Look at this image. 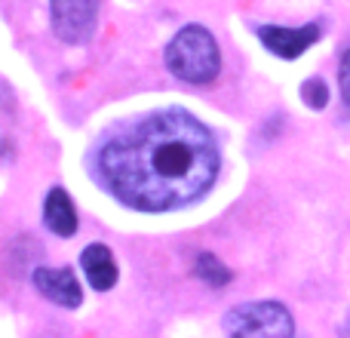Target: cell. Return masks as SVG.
I'll return each instance as SVG.
<instances>
[{"mask_svg": "<svg viewBox=\"0 0 350 338\" xmlns=\"http://www.w3.org/2000/svg\"><path fill=\"white\" fill-rule=\"evenodd\" d=\"M221 166L212 133L187 111H154L111 135L96 175L123 206L170 212L200 200Z\"/></svg>", "mask_w": 350, "mask_h": 338, "instance_id": "obj_1", "label": "cell"}, {"mask_svg": "<svg viewBox=\"0 0 350 338\" xmlns=\"http://www.w3.org/2000/svg\"><path fill=\"white\" fill-rule=\"evenodd\" d=\"M166 68L185 83H212L221 71V55H218L215 37L200 25L181 28L166 47Z\"/></svg>", "mask_w": 350, "mask_h": 338, "instance_id": "obj_2", "label": "cell"}, {"mask_svg": "<svg viewBox=\"0 0 350 338\" xmlns=\"http://www.w3.org/2000/svg\"><path fill=\"white\" fill-rule=\"evenodd\" d=\"M221 329L228 335H258V338H289L295 333V320L280 302H249L237 304L224 314Z\"/></svg>", "mask_w": 350, "mask_h": 338, "instance_id": "obj_3", "label": "cell"}, {"mask_svg": "<svg viewBox=\"0 0 350 338\" xmlns=\"http://www.w3.org/2000/svg\"><path fill=\"white\" fill-rule=\"evenodd\" d=\"M49 12H53V31L71 47H80L96 34L98 0H49Z\"/></svg>", "mask_w": 350, "mask_h": 338, "instance_id": "obj_4", "label": "cell"}, {"mask_svg": "<svg viewBox=\"0 0 350 338\" xmlns=\"http://www.w3.org/2000/svg\"><path fill=\"white\" fill-rule=\"evenodd\" d=\"M258 37L273 55L280 59H298L304 49H310L320 37V25H301V28H280V25H265L258 28Z\"/></svg>", "mask_w": 350, "mask_h": 338, "instance_id": "obj_5", "label": "cell"}, {"mask_svg": "<svg viewBox=\"0 0 350 338\" xmlns=\"http://www.w3.org/2000/svg\"><path fill=\"white\" fill-rule=\"evenodd\" d=\"M34 286L43 298H49L53 304H62V308H80V302H83L77 277L68 268H37Z\"/></svg>", "mask_w": 350, "mask_h": 338, "instance_id": "obj_6", "label": "cell"}, {"mask_svg": "<svg viewBox=\"0 0 350 338\" xmlns=\"http://www.w3.org/2000/svg\"><path fill=\"white\" fill-rule=\"evenodd\" d=\"M80 265H83V274H86V280H90L92 289H98V292L114 289V283H117V261H114V255H111L108 246H102V243L86 246L83 255H80Z\"/></svg>", "mask_w": 350, "mask_h": 338, "instance_id": "obj_7", "label": "cell"}, {"mask_svg": "<svg viewBox=\"0 0 350 338\" xmlns=\"http://www.w3.org/2000/svg\"><path fill=\"white\" fill-rule=\"evenodd\" d=\"M43 222L53 234L59 237H71L77 231V212H74V203L62 187H53L46 194V203H43Z\"/></svg>", "mask_w": 350, "mask_h": 338, "instance_id": "obj_8", "label": "cell"}, {"mask_svg": "<svg viewBox=\"0 0 350 338\" xmlns=\"http://www.w3.org/2000/svg\"><path fill=\"white\" fill-rule=\"evenodd\" d=\"M193 271H197V277L203 280V283H209V286H228L230 283V271L224 268V261H218L215 255H209V252H203V255H197V265H193Z\"/></svg>", "mask_w": 350, "mask_h": 338, "instance_id": "obj_9", "label": "cell"}, {"mask_svg": "<svg viewBox=\"0 0 350 338\" xmlns=\"http://www.w3.org/2000/svg\"><path fill=\"white\" fill-rule=\"evenodd\" d=\"M301 99H304V105H308V108H314V111L326 108V102H329V90H326V83H323V80H317V77L304 80V86H301Z\"/></svg>", "mask_w": 350, "mask_h": 338, "instance_id": "obj_10", "label": "cell"}, {"mask_svg": "<svg viewBox=\"0 0 350 338\" xmlns=\"http://www.w3.org/2000/svg\"><path fill=\"white\" fill-rule=\"evenodd\" d=\"M338 80H341V99H345V105L350 108V49L345 53V59H341Z\"/></svg>", "mask_w": 350, "mask_h": 338, "instance_id": "obj_11", "label": "cell"}, {"mask_svg": "<svg viewBox=\"0 0 350 338\" xmlns=\"http://www.w3.org/2000/svg\"><path fill=\"white\" fill-rule=\"evenodd\" d=\"M347 329H350V323H347Z\"/></svg>", "mask_w": 350, "mask_h": 338, "instance_id": "obj_12", "label": "cell"}]
</instances>
